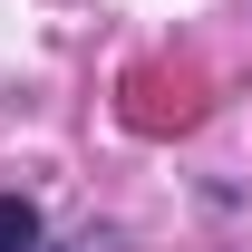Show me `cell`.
<instances>
[{"label": "cell", "mask_w": 252, "mask_h": 252, "mask_svg": "<svg viewBox=\"0 0 252 252\" xmlns=\"http://www.w3.org/2000/svg\"><path fill=\"white\" fill-rule=\"evenodd\" d=\"M0 252H39V204L30 194H0Z\"/></svg>", "instance_id": "cell-1"}]
</instances>
